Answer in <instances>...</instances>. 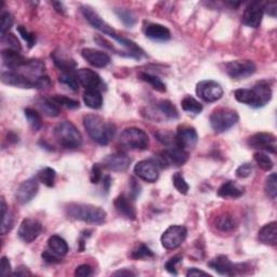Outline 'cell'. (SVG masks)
I'll list each match as a JSON object with an SVG mask.
<instances>
[{
    "label": "cell",
    "instance_id": "24",
    "mask_svg": "<svg viewBox=\"0 0 277 277\" xmlns=\"http://www.w3.org/2000/svg\"><path fill=\"white\" fill-rule=\"evenodd\" d=\"M132 201L133 200L125 194L119 195L114 201L116 211L123 218L129 220H135L137 219V211H135Z\"/></svg>",
    "mask_w": 277,
    "mask_h": 277
},
{
    "label": "cell",
    "instance_id": "23",
    "mask_svg": "<svg viewBox=\"0 0 277 277\" xmlns=\"http://www.w3.org/2000/svg\"><path fill=\"white\" fill-rule=\"evenodd\" d=\"M2 63L5 67H8L10 71H18L21 67H23L27 60L20 53V51L12 49H4L1 51Z\"/></svg>",
    "mask_w": 277,
    "mask_h": 277
},
{
    "label": "cell",
    "instance_id": "46",
    "mask_svg": "<svg viewBox=\"0 0 277 277\" xmlns=\"http://www.w3.org/2000/svg\"><path fill=\"white\" fill-rule=\"evenodd\" d=\"M155 137L157 138V140L163 145H166L167 148L168 146H171L173 144H176V134H172L171 132L168 131H159L155 133Z\"/></svg>",
    "mask_w": 277,
    "mask_h": 277
},
{
    "label": "cell",
    "instance_id": "42",
    "mask_svg": "<svg viewBox=\"0 0 277 277\" xmlns=\"http://www.w3.org/2000/svg\"><path fill=\"white\" fill-rule=\"evenodd\" d=\"M172 183H173V186L176 188V190L179 192V193L183 194V195H186L189 193L190 185L188 184V182H186L184 177H183V174L181 172H176L173 174Z\"/></svg>",
    "mask_w": 277,
    "mask_h": 277
},
{
    "label": "cell",
    "instance_id": "53",
    "mask_svg": "<svg viewBox=\"0 0 277 277\" xmlns=\"http://www.w3.org/2000/svg\"><path fill=\"white\" fill-rule=\"evenodd\" d=\"M92 275V268L89 264H81L76 268L75 276L79 277H88Z\"/></svg>",
    "mask_w": 277,
    "mask_h": 277
},
{
    "label": "cell",
    "instance_id": "57",
    "mask_svg": "<svg viewBox=\"0 0 277 277\" xmlns=\"http://www.w3.org/2000/svg\"><path fill=\"white\" fill-rule=\"evenodd\" d=\"M186 276L188 277H194V276H208L210 277L211 275L208 274L207 272H203L201 270H198L197 268H192L188 272H186Z\"/></svg>",
    "mask_w": 277,
    "mask_h": 277
},
{
    "label": "cell",
    "instance_id": "21",
    "mask_svg": "<svg viewBox=\"0 0 277 277\" xmlns=\"http://www.w3.org/2000/svg\"><path fill=\"white\" fill-rule=\"evenodd\" d=\"M81 56L90 65L98 67V69H103L111 63V56L101 50L84 48L81 50Z\"/></svg>",
    "mask_w": 277,
    "mask_h": 277
},
{
    "label": "cell",
    "instance_id": "16",
    "mask_svg": "<svg viewBox=\"0 0 277 277\" xmlns=\"http://www.w3.org/2000/svg\"><path fill=\"white\" fill-rule=\"evenodd\" d=\"M42 225L35 219H24L22 221L18 235L20 239L25 242H32L38 238V236L42 233Z\"/></svg>",
    "mask_w": 277,
    "mask_h": 277
},
{
    "label": "cell",
    "instance_id": "30",
    "mask_svg": "<svg viewBox=\"0 0 277 277\" xmlns=\"http://www.w3.org/2000/svg\"><path fill=\"white\" fill-rule=\"evenodd\" d=\"M14 224L13 214L9 210L4 199L1 198V234L5 235L12 230Z\"/></svg>",
    "mask_w": 277,
    "mask_h": 277
},
{
    "label": "cell",
    "instance_id": "32",
    "mask_svg": "<svg viewBox=\"0 0 277 277\" xmlns=\"http://www.w3.org/2000/svg\"><path fill=\"white\" fill-rule=\"evenodd\" d=\"M38 105L44 115L49 117H56L60 115V106L55 103L52 98H44L38 102Z\"/></svg>",
    "mask_w": 277,
    "mask_h": 277
},
{
    "label": "cell",
    "instance_id": "35",
    "mask_svg": "<svg viewBox=\"0 0 277 277\" xmlns=\"http://www.w3.org/2000/svg\"><path fill=\"white\" fill-rule=\"evenodd\" d=\"M55 177H56L55 170L50 167H44L43 169H41V170H39L37 174V179L39 180V182H41L42 184L48 186V188H52V186H54Z\"/></svg>",
    "mask_w": 277,
    "mask_h": 277
},
{
    "label": "cell",
    "instance_id": "20",
    "mask_svg": "<svg viewBox=\"0 0 277 277\" xmlns=\"http://www.w3.org/2000/svg\"><path fill=\"white\" fill-rule=\"evenodd\" d=\"M131 159L130 157L125 154V153L117 152L114 154L107 155L103 159V165L106 169L115 172H122L126 171L129 168Z\"/></svg>",
    "mask_w": 277,
    "mask_h": 277
},
{
    "label": "cell",
    "instance_id": "59",
    "mask_svg": "<svg viewBox=\"0 0 277 277\" xmlns=\"http://www.w3.org/2000/svg\"><path fill=\"white\" fill-rule=\"evenodd\" d=\"M114 276H134L135 273H133L132 271L127 270V269H123V270H119V271H116L115 273H113Z\"/></svg>",
    "mask_w": 277,
    "mask_h": 277
},
{
    "label": "cell",
    "instance_id": "44",
    "mask_svg": "<svg viewBox=\"0 0 277 277\" xmlns=\"http://www.w3.org/2000/svg\"><path fill=\"white\" fill-rule=\"evenodd\" d=\"M1 42L3 44H7L8 49H12V50H16V51H21L22 47L21 43L19 41V39L16 38L15 35L11 33H7L1 35Z\"/></svg>",
    "mask_w": 277,
    "mask_h": 277
},
{
    "label": "cell",
    "instance_id": "38",
    "mask_svg": "<svg viewBox=\"0 0 277 277\" xmlns=\"http://www.w3.org/2000/svg\"><path fill=\"white\" fill-rule=\"evenodd\" d=\"M253 159L257 162L259 168H261L264 171L272 170L274 167V162L271 159V157L263 152H257L253 154Z\"/></svg>",
    "mask_w": 277,
    "mask_h": 277
},
{
    "label": "cell",
    "instance_id": "43",
    "mask_svg": "<svg viewBox=\"0 0 277 277\" xmlns=\"http://www.w3.org/2000/svg\"><path fill=\"white\" fill-rule=\"evenodd\" d=\"M52 100L55 102L56 104L59 106H64L66 109H71V110H75V109H79V102L74 100V99H70L67 97H64V95H59L56 94L54 97H52Z\"/></svg>",
    "mask_w": 277,
    "mask_h": 277
},
{
    "label": "cell",
    "instance_id": "55",
    "mask_svg": "<svg viewBox=\"0 0 277 277\" xmlns=\"http://www.w3.org/2000/svg\"><path fill=\"white\" fill-rule=\"evenodd\" d=\"M263 9H264V12H267L269 15L275 18L276 10H277V3L275 1H269L268 3L263 4Z\"/></svg>",
    "mask_w": 277,
    "mask_h": 277
},
{
    "label": "cell",
    "instance_id": "37",
    "mask_svg": "<svg viewBox=\"0 0 277 277\" xmlns=\"http://www.w3.org/2000/svg\"><path fill=\"white\" fill-rule=\"evenodd\" d=\"M181 106H182L183 111L192 113V114H200L202 111V105L198 101L195 100L193 97H185L182 102H181Z\"/></svg>",
    "mask_w": 277,
    "mask_h": 277
},
{
    "label": "cell",
    "instance_id": "54",
    "mask_svg": "<svg viewBox=\"0 0 277 277\" xmlns=\"http://www.w3.org/2000/svg\"><path fill=\"white\" fill-rule=\"evenodd\" d=\"M0 274H1L2 277H5L11 274V264L7 257L1 258V269H0Z\"/></svg>",
    "mask_w": 277,
    "mask_h": 277
},
{
    "label": "cell",
    "instance_id": "27",
    "mask_svg": "<svg viewBox=\"0 0 277 277\" xmlns=\"http://www.w3.org/2000/svg\"><path fill=\"white\" fill-rule=\"evenodd\" d=\"M259 240L264 245L276 246L277 244V223L275 221L263 225L258 233Z\"/></svg>",
    "mask_w": 277,
    "mask_h": 277
},
{
    "label": "cell",
    "instance_id": "31",
    "mask_svg": "<svg viewBox=\"0 0 277 277\" xmlns=\"http://www.w3.org/2000/svg\"><path fill=\"white\" fill-rule=\"evenodd\" d=\"M55 66L60 69L62 72H74L76 67V62L73 59L66 58L64 55H60L56 52L51 54Z\"/></svg>",
    "mask_w": 277,
    "mask_h": 277
},
{
    "label": "cell",
    "instance_id": "49",
    "mask_svg": "<svg viewBox=\"0 0 277 277\" xmlns=\"http://www.w3.org/2000/svg\"><path fill=\"white\" fill-rule=\"evenodd\" d=\"M103 179V171L100 163H94L91 168V173H90V181L92 184H99L101 180Z\"/></svg>",
    "mask_w": 277,
    "mask_h": 277
},
{
    "label": "cell",
    "instance_id": "22",
    "mask_svg": "<svg viewBox=\"0 0 277 277\" xmlns=\"http://www.w3.org/2000/svg\"><path fill=\"white\" fill-rule=\"evenodd\" d=\"M198 142V134L192 127H180L176 133V145L184 150L194 149Z\"/></svg>",
    "mask_w": 277,
    "mask_h": 277
},
{
    "label": "cell",
    "instance_id": "58",
    "mask_svg": "<svg viewBox=\"0 0 277 277\" xmlns=\"http://www.w3.org/2000/svg\"><path fill=\"white\" fill-rule=\"evenodd\" d=\"M13 276H19V277H23V276H30L32 275V273L28 271V269L26 267H23V265H21V267L16 268L15 272L12 273Z\"/></svg>",
    "mask_w": 277,
    "mask_h": 277
},
{
    "label": "cell",
    "instance_id": "26",
    "mask_svg": "<svg viewBox=\"0 0 277 277\" xmlns=\"http://www.w3.org/2000/svg\"><path fill=\"white\" fill-rule=\"evenodd\" d=\"M245 193V188L241 185L237 184L234 181H228L223 183L218 190V196L222 198H232L236 199L239 198Z\"/></svg>",
    "mask_w": 277,
    "mask_h": 277
},
{
    "label": "cell",
    "instance_id": "61",
    "mask_svg": "<svg viewBox=\"0 0 277 277\" xmlns=\"http://www.w3.org/2000/svg\"><path fill=\"white\" fill-rule=\"evenodd\" d=\"M52 4L54 5L55 10L58 11V12H60V13H63V12H64V10H65V9H64V7H63V3H62V2H55V1H54V2H52Z\"/></svg>",
    "mask_w": 277,
    "mask_h": 277
},
{
    "label": "cell",
    "instance_id": "40",
    "mask_svg": "<svg viewBox=\"0 0 277 277\" xmlns=\"http://www.w3.org/2000/svg\"><path fill=\"white\" fill-rule=\"evenodd\" d=\"M59 81L65 84L73 91H77L79 88V81L74 72H62V74L59 76Z\"/></svg>",
    "mask_w": 277,
    "mask_h": 277
},
{
    "label": "cell",
    "instance_id": "8",
    "mask_svg": "<svg viewBox=\"0 0 277 277\" xmlns=\"http://www.w3.org/2000/svg\"><path fill=\"white\" fill-rule=\"evenodd\" d=\"M238 119L239 116L236 111L228 107H220L214 110L210 115V126L214 132L222 133L235 126Z\"/></svg>",
    "mask_w": 277,
    "mask_h": 277
},
{
    "label": "cell",
    "instance_id": "47",
    "mask_svg": "<svg viewBox=\"0 0 277 277\" xmlns=\"http://www.w3.org/2000/svg\"><path fill=\"white\" fill-rule=\"evenodd\" d=\"M18 32L20 33L21 37L24 39V40L27 42L28 48H33L36 44V35L34 33L30 32L27 30L26 27L24 26H19L18 27Z\"/></svg>",
    "mask_w": 277,
    "mask_h": 277
},
{
    "label": "cell",
    "instance_id": "7",
    "mask_svg": "<svg viewBox=\"0 0 277 277\" xmlns=\"http://www.w3.org/2000/svg\"><path fill=\"white\" fill-rule=\"evenodd\" d=\"M119 143L123 148L129 150L144 151L149 149L150 139L144 130L137 127H130L120 133Z\"/></svg>",
    "mask_w": 277,
    "mask_h": 277
},
{
    "label": "cell",
    "instance_id": "52",
    "mask_svg": "<svg viewBox=\"0 0 277 277\" xmlns=\"http://www.w3.org/2000/svg\"><path fill=\"white\" fill-rule=\"evenodd\" d=\"M41 258H42L47 263H50V264L60 263V262L62 261L61 256H59V254H56L55 252L51 251V250L43 251L42 254H41Z\"/></svg>",
    "mask_w": 277,
    "mask_h": 277
},
{
    "label": "cell",
    "instance_id": "48",
    "mask_svg": "<svg viewBox=\"0 0 277 277\" xmlns=\"http://www.w3.org/2000/svg\"><path fill=\"white\" fill-rule=\"evenodd\" d=\"M13 16L10 12H3L1 14V22H0V30H1V35L9 33V30L13 25Z\"/></svg>",
    "mask_w": 277,
    "mask_h": 277
},
{
    "label": "cell",
    "instance_id": "29",
    "mask_svg": "<svg viewBox=\"0 0 277 277\" xmlns=\"http://www.w3.org/2000/svg\"><path fill=\"white\" fill-rule=\"evenodd\" d=\"M48 247L51 251L55 252L59 256H65L69 252V245L64 238L59 235H52L48 239Z\"/></svg>",
    "mask_w": 277,
    "mask_h": 277
},
{
    "label": "cell",
    "instance_id": "34",
    "mask_svg": "<svg viewBox=\"0 0 277 277\" xmlns=\"http://www.w3.org/2000/svg\"><path fill=\"white\" fill-rule=\"evenodd\" d=\"M115 13L127 27H132L133 25L137 24L138 18L133 11L126 8H117L115 9Z\"/></svg>",
    "mask_w": 277,
    "mask_h": 277
},
{
    "label": "cell",
    "instance_id": "9",
    "mask_svg": "<svg viewBox=\"0 0 277 277\" xmlns=\"http://www.w3.org/2000/svg\"><path fill=\"white\" fill-rule=\"evenodd\" d=\"M208 267L211 270L216 271L220 275L228 276L245 274L246 271L249 269L246 263H233L229 259V257L224 256V254H220V256L211 259L208 262Z\"/></svg>",
    "mask_w": 277,
    "mask_h": 277
},
{
    "label": "cell",
    "instance_id": "18",
    "mask_svg": "<svg viewBox=\"0 0 277 277\" xmlns=\"http://www.w3.org/2000/svg\"><path fill=\"white\" fill-rule=\"evenodd\" d=\"M38 181L37 178H31L21 183L15 193V199L20 205L30 202L37 195L39 190Z\"/></svg>",
    "mask_w": 277,
    "mask_h": 277
},
{
    "label": "cell",
    "instance_id": "60",
    "mask_svg": "<svg viewBox=\"0 0 277 277\" xmlns=\"http://www.w3.org/2000/svg\"><path fill=\"white\" fill-rule=\"evenodd\" d=\"M103 188L106 191V193H109L110 188H111V184H112V179L110 176H105L103 179Z\"/></svg>",
    "mask_w": 277,
    "mask_h": 277
},
{
    "label": "cell",
    "instance_id": "12",
    "mask_svg": "<svg viewBox=\"0 0 277 277\" xmlns=\"http://www.w3.org/2000/svg\"><path fill=\"white\" fill-rule=\"evenodd\" d=\"M256 71V64L249 60L232 61L225 65V72L233 79H245L253 75Z\"/></svg>",
    "mask_w": 277,
    "mask_h": 277
},
{
    "label": "cell",
    "instance_id": "10",
    "mask_svg": "<svg viewBox=\"0 0 277 277\" xmlns=\"http://www.w3.org/2000/svg\"><path fill=\"white\" fill-rule=\"evenodd\" d=\"M186 236H188V230L183 225H171L163 232L160 241L163 248L173 250L183 244Z\"/></svg>",
    "mask_w": 277,
    "mask_h": 277
},
{
    "label": "cell",
    "instance_id": "50",
    "mask_svg": "<svg viewBox=\"0 0 277 277\" xmlns=\"http://www.w3.org/2000/svg\"><path fill=\"white\" fill-rule=\"evenodd\" d=\"M181 261H182V257H181L180 254H177V256H174V257L169 259L165 264V269H166L167 272H169L170 274H173V275H177L178 272H177L176 267H177V264L180 263Z\"/></svg>",
    "mask_w": 277,
    "mask_h": 277
},
{
    "label": "cell",
    "instance_id": "39",
    "mask_svg": "<svg viewBox=\"0 0 277 277\" xmlns=\"http://www.w3.org/2000/svg\"><path fill=\"white\" fill-rule=\"evenodd\" d=\"M140 78L142 79V80L150 83L153 88L157 90V91L166 92V90H167L166 84L163 83L161 79L158 78L157 76L149 74V73H140Z\"/></svg>",
    "mask_w": 277,
    "mask_h": 277
},
{
    "label": "cell",
    "instance_id": "1",
    "mask_svg": "<svg viewBox=\"0 0 277 277\" xmlns=\"http://www.w3.org/2000/svg\"><path fill=\"white\" fill-rule=\"evenodd\" d=\"M81 13L84 16V19H86L95 30H98L102 34H104V35L115 39L117 42H119L121 46L125 47L133 59H140L141 56L144 55V51L141 49L137 43L130 40L128 38L122 37L115 30H113V28L97 13V11H94L91 7H89V5H82Z\"/></svg>",
    "mask_w": 277,
    "mask_h": 277
},
{
    "label": "cell",
    "instance_id": "2",
    "mask_svg": "<svg viewBox=\"0 0 277 277\" xmlns=\"http://www.w3.org/2000/svg\"><path fill=\"white\" fill-rule=\"evenodd\" d=\"M83 127L89 137L100 145H107L116 134L114 123L106 121L103 117L95 114H89L83 117Z\"/></svg>",
    "mask_w": 277,
    "mask_h": 277
},
{
    "label": "cell",
    "instance_id": "3",
    "mask_svg": "<svg viewBox=\"0 0 277 277\" xmlns=\"http://www.w3.org/2000/svg\"><path fill=\"white\" fill-rule=\"evenodd\" d=\"M234 97L242 104L259 109L267 105L272 99V89L268 81H260L251 89H237L234 92Z\"/></svg>",
    "mask_w": 277,
    "mask_h": 277
},
{
    "label": "cell",
    "instance_id": "11",
    "mask_svg": "<svg viewBox=\"0 0 277 277\" xmlns=\"http://www.w3.org/2000/svg\"><path fill=\"white\" fill-rule=\"evenodd\" d=\"M196 94L202 101L212 103L222 98L223 88L214 80H201L196 84Z\"/></svg>",
    "mask_w": 277,
    "mask_h": 277
},
{
    "label": "cell",
    "instance_id": "28",
    "mask_svg": "<svg viewBox=\"0 0 277 277\" xmlns=\"http://www.w3.org/2000/svg\"><path fill=\"white\" fill-rule=\"evenodd\" d=\"M82 99L84 104L92 110H99L103 105V95L100 90H86Z\"/></svg>",
    "mask_w": 277,
    "mask_h": 277
},
{
    "label": "cell",
    "instance_id": "19",
    "mask_svg": "<svg viewBox=\"0 0 277 277\" xmlns=\"http://www.w3.org/2000/svg\"><path fill=\"white\" fill-rule=\"evenodd\" d=\"M150 118L154 120H160V116L163 119H168V120H172V119H177L179 117V113L177 107L174 106L170 101L169 100H161L158 101L156 105L153 107V110L151 113Z\"/></svg>",
    "mask_w": 277,
    "mask_h": 277
},
{
    "label": "cell",
    "instance_id": "41",
    "mask_svg": "<svg viewBox=\"0 0 277 277\" xmlns=\"http://www.w3.org/2000/svg\"><path fill=\"white\" fill-rule=\"evenodd\" d=\"M264 191L271 199H275L277 195V176L276 173H271L270 176L265 179Z\"/></svg>",
    "mask_w": 277,
    "mask_h": 277
},
{
    "label": "cell",
    "instance_id": "13",
    "mask_svg": "<svg viewBox=\"0 0 277 277\" xmlns=\"http://www.w3.org/2000/svg\"><path fill=\"white\" fill-rule=\"evenodd\" d=\"M247 144L249 148L260 151H267L275 154L276 137L271 132H258L248 139Z\"/></svg>",
    "mask_w": 277,
    "mask_h": 277
},
{
    "label": "cell",
    "instance_id": "6",
    "mask_svg": "<svg viewBox=\"0 0 277 277\" xmlns=\"http://www.w3.org/2000/svg\"><path fill=\"white\" fill-rule=\"evenodd\" d=\"M56 141L65 149H78L82 144V137L74 123L62 121L54 129Z\"/></svg>",
    "mask_w": 277,
    "mask_h": 277
},
{
    "label": "cell",
    "instance_id": "56",
    "mask_svg": "<svg viewBox=\"0 0 277 277\" xmlns=\"http://www.w3.org/2000/svg\"><path fill=\"white\" fill-rule=\"evenodd\" d=\"M131 192H130V198L132 200H135V198L139 196L140 194V190H141V186L137 183V181L134 179H131Z\"/></svg>",
    "mask_w": 277,
    "mask_h": 277
},
{
    "label": "cell",
    "instance_id": "51",
    "mask_svg": "<svg viewBox=\"0 0 277 277\" xmlns=\"http://www.w3.org/2000/svg\"><path fill=\"white\" fill-rule=\"evenodd\" d=\"M253 171V167L251 163L249 162H246V163H242L238 168L236 169V177L237 178H240V179H245L248 178L250 176Z\"/></svg>",
    "mask_w": 277,
    "mask_h": 277
},
{
    "label": "cell",
    "instance_id": "17",
    "mask_svg": "<svg viewBox=\"0 0 277 277\" xmlns=\"http://www.w3.org/2000/svg\"><path fill=\"white\" fill-rule=\"evenodd\" d=\"M79 83L87 90H103L105 88L104 82L102 81L101 76L97 72L90 69H80L76 73Z\"/></svg>",
    "mask_w": 277,
    "mask_h": 277
},
{
    "label": "cell",
    "instance_id": "14",
    "mask_svg": "<svg viewBox=\"0 0 277 277\" xmlns=\"http://www.w3.org/2000/svg\"><path fill=\"white\" fill-rule=\"evenodd\" d=\"M264 9L263 3L260 1H252L247 5L244 13H242L241 22L248 27L258 28L261 25L262 18H263Z\"/></svg>",
    "mask_w": 277,
    "mask_h": 277
},
{
    "label": "cell",
    "instance_id": "36",
    "mask_svg": "<svg viewBox=\"0 0 277 277\" xmlns=\"http://www.w3.org/2000/svg\"><path fill=\"white\" fill-rule=\"evenodd\" d=\"M24 115L34 131H38V130L42 127L41 116L37 111L28 107V109L24 110Z\"/></svg>",
    "mask_w": 277,
    "mask_h": 277
},
{
    "label": "cell",
    "instance_id": "45",
    "mask_svg": "<svg viewBox=\"0 0 277 277\" xmlns=\"http://www.w3.org/2000/svg\"><path fill=\"white\" fill-rule=\"evenodd\" d=\"M154 257V252H153L149 247L145 245L141 244L139 245L131 253V258L135 260H141V259H146V258H153Z\"/></svg>",
    "mask_w": 277,
    "mask_h": 277
},
{
    "label": "cell",
    "instance_id": "15",
    "mask_svg": "<svg viewBox=\"0 0 277 277\" xmlns=\"http://www.w3.org/2000/svg\"><path fill=\"white\" fill-rule=\"evenodd\" d=\"M133 171L135 176L149 183H154L158 180V178H159L158 166L153 159L139 161L137 165L134 166Z\"/></svg>",
    "mask_w": 277,
    "mask_h": 277
},
{
    "label": "cell",
    "instance_id": "33",
    "mask_svg": "<svg viewBox=\"0 0 277 277\" xmlns=\"http://www.w3.org/2000/svg\"><path fill=\"white\" fill-rule=\"evenodd\" d=\"M216 227L219 231L227 233V232H232L236 228V221L229 213L221 214L216 220Z\"/></svg>",
    "mask_w": 277,
    "mask_h": 277
},
{
    "label": "cell",
    "instance_id": "5",
    "mask_svg": "<svg viewBox=\"0 0 277 277\" xmlns=\"http://www.w3.org/2000/svg\"><path fill=\"white\" fill-rule=\"evenodd\" d=\"M1 81L8 86L23 89H44L48 88L51 81L47 75L39 79H34L19 71H8L1 73Z\"/></svg>",
    "mask_w": 277,
    "mask_h": 277
},
{
    "label": "cell",
    "instance_id": "4",
    "mask_svg": "<svg viewBox=\"0 0 277 277\" xmlns=\"http://www.w3.org/2000/svg\"><path fill=\"white\" fill-rule=\"evenodd\" d=\"M67 217L89 224H102L106 220V211L101 207L90 203L71 202L65 207Z\"/></svg>",
    "mask_w": 277,
    "mask_h": 277
},
{
    "label": "cell",
    "instance_id": "25",
    "mask_svg": "<svg viewBox=\"0 0 277 277\" xmlns=\"http://www.w3.org/2000/svg\"><path fill=\"white\" fill-rule=\"evenodd\" d=\"M145 36L155 41H167L171 38V33L166 26L157 23H149L144 27Z\"/></svg>",
    "mask_w": 277,
    "mask_h": 277
}]
</instances>
